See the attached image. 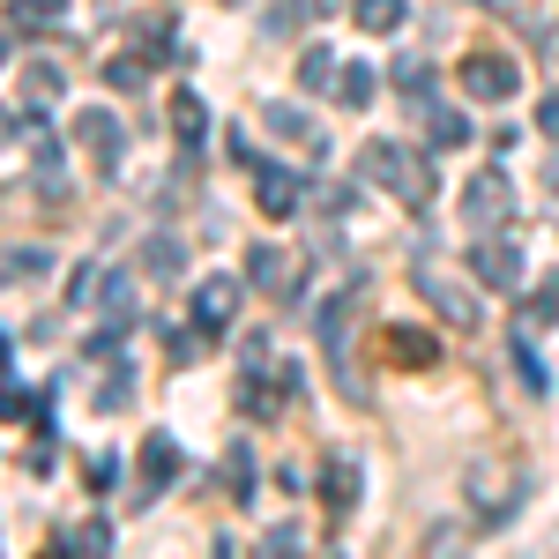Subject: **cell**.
<instances>
[{"label":"cell","mask_w":559,"mask_h":559,"mask_svg":"<svg viewBox=\"0 0 559 559\" xmlns=\"http://www.w3.org/2000/svg\"><path fill=\"white\" fill-rule=\"evenodd\" d=\"M299 90H336V52H329V45H306V60H299Z\"/></svg>","instance_id":"19"},{"label":"cell","mask_w":559,"mask_h":559,"mask_svg":"<svg viewBox=\"0 0 559 559\" xmlns=\"http://www.w3.org/2000/svg\"><path fill=\"white\" fill-rule=\"evenodd\" d=\"M350 15H358V31H373V38H381V31L403 23V0H350Z\"/></svg>","instance_id":"21"},{"label":"cell","mask_w":559,"mask_h":559,"mask_svg":"<svg viewBox=\"0 0 559 559\" xmlns=\"http://www.w3.org/2000/svg\"><path fill=\"white\" fill-rule=\"evenodd\" d=\"M173 134H179V150H202L210 142V105L194 90H173Z\"/></svg>","instance_id":"12"},{"label":"cell","mask_w":559,"mask_h":559,"mask_svg":"<svg viewBox=\"0 0 559 559\" xmlns=\"http://www.w3.org/2000/svg\"><path fill=\"white\" fill-rule=\"evenodd\" d=\"M537 128H545V134H559V97H545V105H537Z\"/></svg>","instance_id":"35"},{"label":"cell","mask_w":559,"mask_h":559,"mask_svg":"<svg viewBox=\"0 0 559 559\" xmlns=\"http://www.w3.org/2000/svg\"><path fill=\"white\" fill-rule=\"evenodd\" d=\"M97 299H105V321H128V306H134V284L112 269V276H97Z\"/></svg>","instance_id":"24"},{"label":"cell","mask_w":559,"mask_h":559,"mask_svg":"<svg viewBox=\"0 0 559 559\" xmlns=\"http://www.w3.org/2000/svg\"><path fill=\"white\" fill-rule=\"evenodd\" d=\"M60 90H68V75H60V68H31V105H52Z\"/></svg>","instance_id":"29"},{"label":"cell","mask_w":559,"mask_h":559,"mask_svg":"<svg viewBox=\"0 0 559 559\" xmlns=\"http://www.w3.org/2000/svg\"><path fill=\"white\" fill-rule=\"evenodd\" d=\"M8 15H15L23 31H45V23H60V15H68V0H8Z\"/></svg>","instance_id":"23"},{"label":"cell","mask_w":559,"mask_h":559,"mask_svg":"<svg viewBox=\"0 0 559 559\" xmlns=\"http://www.w3.org/2000/svg\"><path fill=\"white\" fill-rule=\"evenodd\" d=\"M426 128H432V150H455V142H471V120H463L455 105H426Z\"/></svg>","instance_id":"18"},{"label":"cell","mask_w":559,"mask_h":559,"mask_svg":"<svg viewBox=\"0 0 559 559\" xmlns=\"http://www.w3.org/2000/svg\"><path fill=\"white\" fill-rule=\"evenodd\" d=\"M552 321H559V276H545V284L530 292V306H522L515 329H530V336H537V329H552Z\"/></svg>","instance_id":"17"},{"label":"cell","mask_w":559,"mask_h":559,"mask_svg":"<svg viewBox=\"0 0 559 559\" xmlns=\"http://www.w3.org/2000/svg\"><path fill=\"white\" fill-rule=\"evenodd\" d=\"M358 306H366V284L336 292V299L321 306V321H313V329H321V350H329V366H336V373H344V344H350V313H358Z\"/></svg>","instance_id":"6"},{"label":"cell","mask_w":559,"mask_h":559,"mask_svg":"<svg viewBox=\"0 0 559 559\" xmlns=\"http://www.w3.org/2000/svg\"><path fill=\"white\" fill-rule=\"evenodd\" d=\"M336 0H276V15H269V31H306L313 15H329Z\"/></svg>","instance_id":"22"},{"label":"cell","mask_w":559,"mask_h":559,"mask_svg":"<svg viewBox=\"0 0 559 559\" xmlns=\"http://www.w3.org/2000/svg\"><path fill=\"white\" fill-rule=\"evenodd\" d=\"M8 128H15V120H8V105H0V142H8Z\"/></svg>","instance_id":"36"},{"label":"cell","mask_w":559,"mask_h":559,"mask_svg":"<svg viewBox=\"0 0 559 559\" xmlns=\"http://www.w3.org/2000/svg\"><path fill=\"white\" fill-rule=\"evenodd\" d=\"M247 276H254V292H269V299H299V261L284 254V247H254Z\"/></svg>","instance_id":"7"},{"label":"cell","mask_w":559,"mask_h":559,"mask_svg":"<svg viewBox=\"0 0 559 559\" xmlns=\"http://www.w3.org/2000/svg\"><path fill=\"white\" fill-rule=\"evenodd\" d=\"M31 411H38L31 388H0V418H31Z\"/></svg>","instance_id":"33"},{"label":"cell","mask_w":559,"mask_h":559,"mask_svg":"<svg viewBox=\"0 0 559 559\" xmlns=\"http://www.w3.org/2000/svg\"><path fill=\"white\" fill-rule=\"evenodd\" d=\"M522 492H530V471H522V463H477V471H471V508H477V522H508Z\"/></svg>","instance_id":"2"},{"label":"cell","mask_w":559,"mask_h":559,"mask_svg":"<svg viewBox=\"0 0 559 559\" xmlns=\"http://www.w3.org/2000/svg\"><path fill=\"white\" fill-rule=\"evenodd\" d=\"M515 373H522V388H530V395H545V381H552V373L530 358V344H522V336H515Z\"/></svg>","instance_id":"30"},{"label":"cell","mask_w":559,"mask_h":559,"mask_svg":"<svg viewBox=\"0 0 559 559\" xmlns=\"http://www.w3.org/2000/svg\"><path fill=\"white\" fill-rule=\"evenodd\" d=\"M105 83H112V90H142V83H150V60H134V52H128V60H112Z\"/></svg>","instance_id":"28"},{"label":"cell","mask_w":559,"mask_h":559,"mask_svg":"<svg viewBox=\"0 0 559 559\" xmlns=\"http://www.w3.org/2000/svg\"><path fill=\"white\" fill-rule=\"evenodd\" d=\"M0 366H8V344H0Z\"/></svg>","instance_id":"38"},{"label":"cell","mask_w":559,"mask_h":559,"mask_svg":"<svg viewBox=\"0 0 559 559\" xmlns=\"http://www.w3.org/2000/svg\"><path fill=\"white\" fill-rule=\"evenodd\" d=\"M142 269H150L157 284H173L179 269H187V254H179V239H150V247H142Z\"/></svg>","instance_id":"20"},{"label":"cell","mask_w":559,"mask_h":559,"mask_svg":"<svg viewBox=\"0 0 559 559\" xmlns=\"http://www.w3.org/2000/svg\"><path fill=\"white\" fill-rule=\"evenodd\" d=\"M336 90H344L350 112H358V105H373V68H358V60H350L344 75H336Z\"/></svg>","instance_id":"25"},{"label":"cell","mask_w":559,"mask_h":559,"mask_svg":"<svg viewBox=\"0 0 559 559\" xmlns=\"http://www.w3.org/2000/svg\"><path fill=\"white\" fill-rule=\"evenodd\" d=\"M38 269H45V254H38V247H15V254L0 261V276H38Z\"/></svg>","instance_id":"32"},{"label":"cell","mask_w":559,"mask_h":559,"mask_svg":"<svg viewBox=\"0 0 559 559\" xmlns=\"http://www.w3.org/2000/svg\"><path fill=\"white\" fill-rule=\"evenodd\" d=\"M358 173H366V179H381L388 194H403L411 210H426L432 194H440V187H432V165L418 157V150H403V142H366Z\"/></svg>","instance_id":"1"},{"label":"cell","mask_w":559,"mask_h":559,"mask_svg":"<svg viewBox=\"0 0 559 559\" xmlns=\"http://www.w3.org/2000/svg\"><path fill=\"white\" fill-rule=\"evenodd\" d=\"M128 403H134L128 381H97V411H128Z\"/></svg>","instance_id":"34"},{"label":"cell","mask_w":559,"mask_h":559,"mask_svg":"<svg viewBox=\"0 0 559 559\" xmlns=\"http://www.w3.org/2000/svg\"><path fill=\"white\" fill-rule=\"evenodd\" d=\"M194 321L202 329H231L239 321V276H202L194 284Z\"/></svg>","instance_id":"9"},{"label":"cell","mask_w":559,"mask_h":559,"mask_svg":"<svg viewBox=\"0 0 559 559\" xmlns=\"http://www.w3.org/2000/svg\"><path fill=\"white\" fill-rule=\"evenodd\" d=\"M418 292H426V299H432V313H440L448 329H463V336H471V329H477V299H471V292H463V284H448V276H440L432 261H426V269H418Z\"/></svg>","instance_id":"5"},{"label":"cell","mask_w":559,"mask_h":559,"mask_svg":"<svg viewBox=\"0 0 559 559\" xmlns=\"http://www.w3.org/2000/svg\"><path fill=\"white\" fill-rule=\"evenodd\" d=\"M463 97L508 105V97H515V60H500V52H471V60H463Z\"/></svg>","instance_id":"4"},{"label":"cell","mask_w":559,"mask_h":559,"mask_svg":"<svg viewBox=\"0 0 559 559\" xmlns=\"http://www.w3.org/2000/svg\"><path fill=\"white\" fill-rule=\"evenodd\" d=\"M83 477H90V492H112V477H120V455H112V448H97V455L83 463Z\"/></svg>","instance_id":"27"},{"label":"cell","mask_w":559,"mask_h":559,"mask_svg":"<svg viewBox=\"0 0 559 559\" xmlns=\"http://www.w3.org/2000/svg\"><path fill=\"white\" fill-rule=\"evenodd\" d=\"M508 216H515V187L500 173H477L471 187H463V224H471V231H500Z\"/></svg>","instance_id":"3"},{"label":"cell","mask_w":559,"mask_h":559,"mask_svg":"<svg viewBox=\"0 0 559 559\" xmlns=\"http://www.w3.org/2000/svg\"><path fill=\"white\" fill-rule=\"evenodd\" d=\"M269 128H276V134H284V142H299V150H306V157H321V150H329V134H321V128H313V120H306V112H299V105H284V97H276V105H269Z\"/></svg>","instance_id":"13"},{"label":"cell","mask_w":559,"mask_h":559,"mask_svg":"<svg viewBox=\"0 0 559 559\" xmlns=\"http://www.w3.org/2000/svg\"><path fill=\"white\" fill-rule=\"evenodd\" d=\"M306 194H313V210H350V187H336V179H313V187H306Z\"/></svg>","instance_id":"31"},{"label":"cell","mask_w":559,"mask_h":559,"mask_svg":"<svg viewBox=\"0 0 559 559\" xmlns=\"http://www.w3.org/2000/svg\"><path fill=\"white\" fill-rule=\"evenodd\" d=\"M173 477H179V448L165 440V432H150V440H142V485H150V492H165Z\"/></svg>","instance_id":"15"},{"label":"cell","mask_w":559,"mask_h":559,"mask_svg":"<svg viewBox=\"0 0 559 559\" xmlns=\"http://www.w3.org/2000/svg\"><path fill=\"white\" fill-rule=\"evenodd\" d=\"M321 500H329L336 515H350V508H358V463H321Z\"/></svg>","instance_id":"16"},{"label":"cell","mask_w":559,"mask_h":559,"mask_svg":"<svg viewBox=\"0 0 559 559\" xmlns=\"http://www.w3.org/2000/svg\"><path fill=\"white\" fill-rule=\"evenodd\" d=\"M254 187H261L254 202H261L269 216H299V210H306V179L284 173V165H254Z\"/></svg>","instance_id":"8"},{"label":"cell","mask_w":559,"mask_h":559,"mask_svg":"<svg viewBox=\"0 0 559 559\" xmlns=\"http://www.w3.org/2000/svg\"><path fill=\"white\" fill-rule=\"evenodd\" d=\"M0 60H8V38H0Z\"/></svg>","instance_id":"39"},{"label":"cell","mask_w":559,"mask_h":559,"mask_svg":"<svg viewBox=\"0 0 559 559\" xmlns=\"http://www.w3.org/2000/svg\"><path fill=\"white\" fill-rule=\"evenodd\" d=\"M75 134H83V142H90V157H97L105 173H112V165H120V150H128V134H120V120H112L105 105H90L83 120H75Z\"/></svg>","instance_id":"11"},{"label":"cell","mask_w":559,"mask_h":559,"mask_svg":"<svg viewBox=\"0 0 559 559\" xmlns=\"http://www.w3.org/2000/svg\"><path fill=\"white\" fill-rule=\"evenodd\" d=\"M388 350L411 366H432V336H418V329H388Z\"/></svg>","instance_id":"26"},{"label":"cell","mask_w":559,"mask_h":559,"mask_svg":"<svg viewBox=\"0 0 559 559\" xmlns=\"http://www.w3.org/2000/svg\"><path fill=\"white\" fill-rule=\"evenodd\" d=\"M52 552H60V559L112 552V522H105V515H90V522H75V530H60V537H52Z\"/></svg>","instance_id":"14"},{"label":"cell","mask_w":559,"mask_h":559,"mask_svg":"<svg viewBox=\"0 0 559 559\" xmlns=\"http://www.w3.org/2000/svg\"><path fill=\"white\" fill-rule=\"evenodd\" d=\"M471 269H477V284H492V292H522V254L508 239H485L471 254Z\"/></svg>","instance_id":"10"},{"label":"cell","mask_w":559,"mask_h":559,"mask_svg":"<svg viewBox=\"0 0 559 559\" xmlns=\"http://www.w3.org/2000/svg\"><path fill=\"white\" fill-rule=\"evenodd\" d=\"M477 8H500V0H477Z\"/></svg>","instance_id":"37"}]
</instances>
